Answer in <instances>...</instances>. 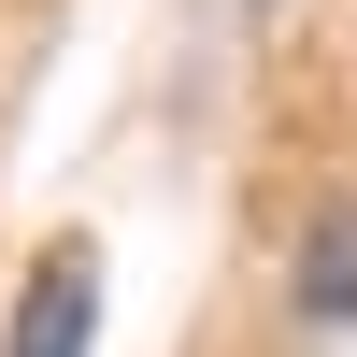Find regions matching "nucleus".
Wrapping results in <instances>:
<instances>
[{"label": "nucleus", "mask_w": 357, "mask_h": 357, "mask_svg": "<svg viewBox=\"0 0 357 357\" xmlns=\"http://www.w3.org/2000/svg\"><path fill=\"white\" fill-rule=\"evenodd\" d=\"M0 357H100V243H43V272L15 286Z\"/></svg>", "instance_id": "obj_1"}, {"label": "nucleus", "mask_w": 357, "mask_h": 357, "mask_svg": "<svg viewBox=\"0 0 357 357\" xmlns=\"http://www.w3.org/2000/svg\"><path fill=\"white\" fill-rule=\"evenodd\" d=\"M257 15H272V0H257Z\"/></svg>", "instance_id": "obj_3"}, {"label": "nucleus", "mask_w": 357, "mask_h": 357, "mask_svg": "<svg viewBox=\"0 0 357 357\" xmlns=\"http://www.w3.org/2000/svg\"><path fill=\"white\" fill-rule=\"evenodd\" d=\"M301 314H329V329H357V215H329L301 243Z\"/></svg>", "instance_id": "obj_2"}]
</instances>
